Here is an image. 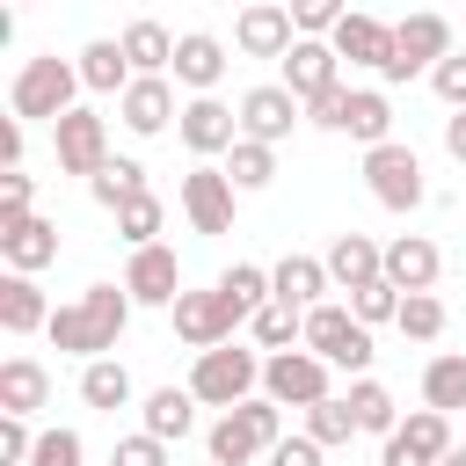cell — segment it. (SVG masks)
I'll return each instance as SVG.
<instances>
[{"label":"cell","instance_id":"f546056e","mask_svg":"<svg viewBox=\"0 0 466 466\" xmlns=\"http://www.w3.org/2000/svg\"><path fill=\"white\" fill-rule=\"evenodd\" d=\"M422 408H437V415L466 408V350H444L422 364Z\"/></svg>","mask_w":466,"mask_h":466},{"label":"cell","instance_id":"bcb514c9","mask_svg":"<svg viewBox=\"0 0 466 466\" xmlns=\"http://www.w3.org/2000/svg\"><path fill=\"white\" fill-rule=\"evenodd\" d=\"M109 466H167V444L160 437H116V451H109Z\"/></svg>","mask_w":466,"mask_h":466},{"label":"cell","instance_id":"ac0fdd59","mask_svg":"<svg viewBox=\"0 0 466 466\" xmlns=\"http://www.w3.org/2000/svg\"><path fill=\"white\" fill-rule=\"evenodd\" d=\"M277 66H284V87H291L299 102H313V95L342 87V58H335V44H328V36H299Z\"/></svg>","mask_w":466,"mask_h":466},{"label":"cell","instance_id":"7402d4cb","mask_svg":"<svg viewBox=\"0 0 466 466\" xmlns=\"http://www.w3.org/2000/svg\"><path fill=\"white\" fill-rule=\"evenodd\" d=\"M226 44L211 36V29H189V36H175V80L182 87H197V95H211L218 80H226Z\"/></svg>","mask_w":466,"mask_h":466},{"label":"cell","instance_id":"1f68e13d","mask_svg":"<svg viewBox=\"0 0 466 466\" xmlns=\"http://www.w3.org/2000/svg\"><path fill=\"white\" fill-rule=\"evenodd\" d=\"M342 400L357 408V430H364V437H393V430H400V408H393V393H386L379 379H350Z\"/></svg>","mask_w":466,"mask_h":466},{"label":"cell","instance_id":"9a60e30c","mask_svg":"<svg viewBox=\"0 0 466 466\" xmlns=\"http://www.w3.org/2000/svg\"><path fill=\"white\" fill-rule=\"evenodd\" d=\"M116 116H124V131H138V138H160L167 124H182V109H175V87H167V73H138L124 95H116Z\"/></svg>","mask_w":466,"mask_h":466},{"label":"cell","instance_id":"52a82bcc","mask_svg":"<svg viewBox=\"0 0 466 466\" xmlns=\"http://www.w3.org/2000/svg\"><path fill=\"white\" fill-rule=\"evenodd\" d=\"M444 58H451V22L422 7V15L393 22V58H386L379 80H415V73H437Z\"/></svg>","mask_w":466,"mask_h":466},{"label":"cell","instance_id":"f907efd6","mask_svg":"<svg viewBox=\"0 0 466 466\" xmlns=\"http://www.w3.org/2000/svg\"><path fill=\"white\" fill-rule=\"evenodd\" d=\"M0 167H22V116L0 124Z\"/></svg>","mask_w":466,"mask_h":466},{"label":"cell","instance_id":"4fadbf2b","mask_svg":"<svg viewBox=\"0 0 466 466\" xmlns=\"http://www.w3.org/2000/svg\"><path fill=\"white\" fill-rule=\"evenodd\" d=\"M175 131H182V146H189L197 160H211V153H233V146H240V109H226L218 95H189Z\"/></svg>","mask_w":466,"mask_h":466},{"label":"cell","instance_id":"3957f363","mask_svg":"<svg viewBox=\"0 0 466 466\" xmlns=\"http://www.w3.org/2000/svg\"><path fill=\"white\" fill-rule=\"evenodd\" d=\"M73 95H80V66H66L58 51H44V58H29V66L15 73L7 109H15L22 124H58L66 109H80Z\"/></svg>","mask_w":466,"mask_h":466},{"label":"cell","instance_id":"f6af8a7d","mask_svg":"<svg viewBox=\"0 0 466 466\" xmlns=\"http://www.w3.org/2000/svg\"><path fill=\"white\" fill-rule=\"evenodd\" d=\"M29 197H36V182H29L22 167H7V175H0V226L29 218Z\"/></svg>","mask_w":466,"mask_h":466},{"label":"cell","instance_id":"8992f818","mask_svg":"<svg viewBox=\"0 0 466 466\" xmlns=\"http://www.w3.org/2000/svg\"><path fill=\"white\" fill-rule=\"evenodd\" d=\"M262 393H269L277 408H313V400L335 393V364L313 357L306 342H299V350H269V357H262Z\"/></svg>","mask_w":466,"mask_h":466},{"label":"cell","instance_id":"5bb4252c","mask_svg":"<svg viewBox=\"0 0 466 466\" xmlns=\"http://www.w3.org/2000/svg\"><path fill=\"white\" fill-rule=\"evenodd\" d=\"M233 197H240V189L226 182V167H204V160H197V167L182 175V218H189L197 233H233Z\"/></svg>","mask_w":466,"mask_h":466},{"label":"cell","instance_id":"4316f807","mask_svg":"<svg viewBox=\"0 0 466 466\" xmlns=\"http://www.w3.org/2000/svg\"><path fill=\"white\" fill-rule=\"evenodd\" d=\"M0 328H7V335H36V328H51V306H44L36 277H22V269L0 277Z\"/></svg>","mask_w":466,"mask_h":466},{"label":"cell","instance_id":"7bdbcfd3","mask_svg":"<svg viewBox=\"0 0 466 466\" xmlns=\"http://www.w3.org/2000/svg\"><path fill=\"white\" fill-rule=\"evenodd\" d=\"M291 7V22H299V36H335V22L350 15L342 0H284Z\"/></svg>","mask_w":466,"mask_h":466},{"label":"cell","instance_id":"836d02e7","mask_svg":"<svg viewBox=\"0 0 466 466\" xmlns=\"http://www.w3.org/2000/svg\"><path fill=\"white\" fill-rule=\"evenodd\" d=\"M226 182H233V189H269V182H277V146L240 138V146L226 153Z\"/></svg>","mask_w":466,"mask_h":466},{"label":"cell","instance_id":"ffe728a7","mask_svg":"<svg viewBox=\"0 0 466 466\" xmlns=\"http://www.w3.org/2000/svg\"><path fill=\"white\" fill-rule=\"evenodd\" d=\"M320 262H328L335 291H357V284H379V277H386V248H379L371 233H335Z\"/></svg>","mask_w":466,"mask_h":466},{"label":"cell","instance_id":"4dcf8cb0","mask_svg":"<svg viewBox=\"0 0 466 466\" xmlns=\"http://www.w3.org/2000/svg\"><path fill=\"white\" fill-rule=\"evenodd\" d=\"M80 400H87V408H109V415L131 408V371H124L116 357H87V364H80Z\"/></svg>","mask_w":466,"mask_h":466},{"label":"cell","instance_id":"e0dca14e","mask_svg":"<svg viewBox=\"0 0 466 466\" xmlns=\"http://www.w3.org/2000/svg\"><path fill=\"white\" fill-rule=\"evenodd\" d=\"M233 44H240V58H284V51L299 44V22H291V7H277V0H255V7H240V22H233Z\"/></svg>","mask_w":466,"mask_h":466},{"label":"cell","instance_id":"ba28073f","mask_svg":"<svg viewBox=\"0 0 466 466\" xmlns=\"http://www.w3.org/2000/svg\"><path fill=\"white\" fill-rule=\"evenodd\" d=\"M364 189L386 204V211H415L430 189H422V160H415V146H400V138H386V146H364Z\"/></svg>","mask_w":466,"mask_h":466},{"label":"cell","instance_id":"7dc6e473","mask_svg":"<svg viewBox=\"0 0 466 466\" xmlns=\"http://www.w3.org/2000/svg\"><path fill=\"white\" fill-rule=\"evenodd\" d=\"M430 87H437V95H444L451 109H466V51H451V58H444V66L430 73Z\"/></svg>","mask_w":466,"mask_h":466},{"label":"cell","instance_id":"f35d334b","mask_svg":"<svg viewBox=\"0 0 466 466\" xmlns=\"http://www.w3.org/2000/svg\"><path fill=\"white\" fill-rule=\"evenodd\" d=\"M393 328H400L408 342H437V335H444V299H437V291H408Z\"/></svg>","mask_w":466,"mask_h":466},{"label":"cell","instance_id":"603a6c76","mask_svg":"<svg viewBox=\"0 0 466 466\" xmlns=\"http://www.w3.org/2000/svg\"><path fill=\"white\" fill-rule=\"evenodd\" d=\"M197 393L189 386H160V393H146V408H138V430L146 437H160V444H182L189 430H197Z\"/></svg>","mask_w":466,"mask_h":466},{"label":"cell","instance_id":"9c48e42d","mask_svg":"<svg viewBox=\"0 0 466 466\" xmlns=\"http://www.w3.org/2000/svg\"><path fill=\"white\" fill-rule=\"evenodd\" d=\"M51 153H58V175H102L116 153H109V124L95 116V109H66L58 124H51Z\"/></svg>","mask_w":466,"mask_h":466},{"label":"cell","instance_id":"2e32d148","mask_svg":"<svg viewBox=\"0 0 466 466\" xmlns=\"http://www.w3.org/2000/svg\"><path fill=\"white\" fill-rule=\"evenodd\" d=\"M124 291H131V306H175L182 299V262H175V248H131V262H124Z\"/></svg>","mask_w":466,"mask_h":466},{"label":"cell","instance_id":"ab89813d","mask_svg":"<svg viewBox=\"0 0 466 466\" xmlns=\"http://www.w3.org/2000/svg\"><path fill=\"white\" fill-rule=\"evenodd\" d=\"M218 291H226V299H233V306L255 320V313L269 306V269H255V262H233V269L218 277Z\"/></svg>","mask_w":466,"mask_h":466},{"label":"cell","instance_id":"d4e9b609","mask_svg":"<svg viewBox=\"0 0 466 466\" xmlns=\"http://www.w3.org/2000/svg\"><path fill=\"white\" fill-rule=\"evenodd\" d=\"M437 269H444L437 240H422V233L386 240V284H400V291H430V284H437Z\"/></svg>","mask_w":466,"mask_h":466},{"label":"cell","instance_id":"d6986e66","mask_svg":"<svg viewBox=\"0 0 466 466\" xmlns=\"http://www.w3.org/2000/svg\"><path fill=\"white\" fill-rule=\"evenodd\" d=\"M335 58H350V66H371V73H386V58H393V22H379V15H342L335 22Z\"/></svg>","mask_w":466,"mask_h":466},{"label":"cell","instance_id":"8fae6325","mask_svg":"<svg viewBox=\"0 0 466 466\" xmlns=\"http://www.w3.org/2000/svg\"><path fill=\"white\" fill-rule=\"evenodd\" d=\"M444 451H451V415H437V408H408L400 430L386 437L379 466H437Z\"/></svg>","mask_w":466,"mask_h":466},{"label":"cell","instance_id":"60d3db41","mask_svg":"<svg viewBox=\"0 0 466 466\" xmlns=\"http://www.w3.org/2000/svg\"><path fill=\"white\" fill-rule=\"evenodd\" d=\"M400 299H408V291L379 277V284H357V291H350V313H357L364 328H379V320H400Z\"/></svg>","mask_w":466,"mask_h":466},{"label":"cell","instance_id":"f5cc1de1","mask_svg":"<svg viewBox=\"0 0 466 466\" xmlns=\"http://www.w3.org/2000/svg\"><path fill=\"white\" fill-rule=\"evenodd\" d=\"M437 466H466V444H451V451H444V459H437Z\"/></svg>","mask_w":466,"mask_h":466},{"label":"cell","instance_id":"816d5d0a","mask_svg":"<svg viewBox=\"0 0 466 466\" xmlns=\"http://www.w3.org/2000/svg\"><path fill=\"white\" fill-rule=\"evenodd\" d=\"M444 153L466 167V109H451V116H444Z\"/></svg>","mask_w":466,"mask_h":466},{"label":"cell","instance_id":"8d00e7d4","mask_svg":"<svg viewBox=\"0 0 466 466\" xmlns=\"http://www.w3.org/2000/svg\"><path fill=\"white\" fill-rule=\"evenodd\" d=\"M87 189H95V204H102V211H124L131 197H146V167H138V160H109Z\"/></svg>","mask_w":466,"mask_h":466},{"label":"cell","instance_id":"e575fe53","mask_svg":"<svg viewBox=\"0 0 466 466\" xmlns=\"http://www.w3.org/2000/svg\"><path fill=\"white\" fill-rule=\"evenodd\" d=\"M248 335H255V350H291V342H306V313L284 306V299H269V306L248 320Z\"/></svg>","mask_w":466,"mask_h":466},{"label":"cell","instance_id":"6da1fadb","mask_svg":"<svg viewBox=\"0 0 466 466\" xmlns=\"http://www.w3.org/2000/svg\"><path fill=\"white\" fill-rule=\"evenodd\" d=\"M124 320H131V291L124 284H87L73 306H58L51 313V350H66V357H109L116 350V335H124Z\"/></svg>","mask_w":466,"mask_h":466},{"label":"cell","instance_id":"277c9868","mask_svg":"<svg viewBox=\"0 0 466 466\" xmlns=\"http://www.w3.org/2000/svg\"><path fill=\"white\" fill-rule=\"evenodd\" d=\"M255 386H262V357L255 350H240V342H218V350H197V364H189V393L204 400V408H240V400H255Z\"/></svg>","mask_w":466,"mask_h":466},{"label":"cell","instance_id":"484cf974","mask_svg":"<svg viewBox=\"0 0 466 466\" xmlns=\"http://www.w3.org/2000/svg\"><path fill=\"white\" fill-rule=\"evenodd\" d=\"M320 291H335V277H328V262L320 255H284L277 269H269V299H284V306H320Z\"/></svg>","mask_w":466,"mask_h":466},{"label":"cell","instance_id":"44dd1931","mask_svg":"<svg viewBox=\"0 0 466 466\" xmlns=\"http://www.w3.org/2000/svg\"><path fill=\"white\" fill-rule=\"evenodd\" d=\"M0 262L7 269H22V277H36L44 262H58V226L51 218H15V226H0Z\"/></svg>","mask_w":466,"mask_h":466},{"label":"cell","instance_id":"ee69618b","mask_svg":"<svg viewBox=\"0 0 466 466\" xmlns=\"http://www.w3.org/2000/svg\"><path fill=\"white\" fill-rule=\"evenodd\" d=\"M29 451H36L29 415H0V466H29Z\"/></svg>","mask_w":466,"mask_h":466},{"label":"cell","instance_id":"5b68a950","mask_svg":"<svg viewBox=\"0 0 466 466\" xmlns=\"http://www.w3.org/2000/svg\"><path fill=\"white\" fill-rule=\"evenodd\" d=\"M306 350H313V357H328V364H335V371H350V379H364V371H371V357H379V350H371V328H364L350 306H328V299H320V306H306Z\"/></svg>","mask_w":466,"mask_h":466},{"label":"cell","instance_id":"cb8c5ba5","mask_svg":"<svg viewBox=\"0 0 466 466\" xmlns=\"http://www.w3.org/2000/svg\"><path fill=\"white\" fill-rule=\"evenodd\" d=\"M80 87L87 95H124L138 73H131V58H124V36H95V44H80Z\"/></svg>","mask_w":466,"mask_h":466},{"label":"cell","instance_id":"7c38bea8","mask_svg":"<svg viewBox=\"0 0 466 466\" xmlns=\"http://www.w3.org/2000/svg\"><path fill=\"white\" fill-rule=\"evenodd\" d=\"M299 116H306V102H299V95H291L284 80H269V87H248V95H240V138L284 146Z\"/></svg>","mask_w":466,"mask_h":466},{"label":"cell","instance_id":"74e56055","mask_svg":"<svg viewBox=\"0 0 466 466\" xmlns=\"http://www.w3.org/2000/svg\"><path fill=\"white\" fill-rule=\"evenodd\" d=\"M160 226H167V204H160L153 189H146V197H131V204L116 211V233H124L131 248H153V240H160Z\"/></svg>","mask_w":466,"mask_h":466},{"label":"cell","instance_id":"c3c4849f","mask_svg":"<svg viewBox=\"0 0 466 466\" xmlns=\"http://www.w3.org/2000/svg\"><path fill=\"white\" fill-rule=\"evenodd\" d=\"M342 109H350V87H328V95H313V102H306V124L342 131Z\"/></svg>","mask_w":466,"mask_h":466},{"label":"cell","instance_id":"30bf717a","mask_svg":"<svg viewBox=\"0 0 466 466\" xmlns=\"http://www.w3.org/2000/svg\"><path fill=\"white\" fill-rule=\"evenodd\" d=\"M167 313H175V335H182L189 350H218V342H233V328H248V313H240L218 284H211V291H182Z\"/></svg>","mask_w":466,"mask_h":466},{"label":"cell","instance_id":"b9f144b4","mask_svg":"<svg viewBox=\"0 0 466 466\" xmlns=\"http://www.w3.org/2000/svg\"><path fill=\"white\" fill-rule=\"evenodd\" d=\"M80 459H87L80 430H36V451H29V466H80Z\"/></svg>","mask_w":466,"mask_h":466},{"label":"cell","instance_id":"83f0119b","mask_svg":"<svg viewBox=\"0 0 466 466\" xmlns=\"http://www.w3.org/2000/svg\"><path fill=\"white\" fill-rule=\"evenodd\" d=\"M51 400V371L36 357H7L0 364V415H36Z\"/></svg>","mask_w":466,"mask_h":466},{"label":"cell","instance_id":"681fc988","mask_svg":"<svg viewBox=\"0 0 466 466\" xmlns=\"http://www.w3.org/2000/svg\"><path fill=\"white\" fill-rule=\"evenodd\" d=\"M269 466H320V444L299 430V437H277L269 444Z\"/></svg>","mask_w":466,"mask_h":466},{"label":"cell","instance_id":"f1b7e54d","mask_svg":"<svg viewBox=\"0 0 466 466\" xmlns=\"http://www.w3.org/2000/svg\"><path fill=\"white\" fill-rule=\"evenodd\" d=\"M342 138H357V146H386V138H393V102H386L379 87H350Z\"/></svg>","mask_w":466,"mask_h":466},{"label":"cell","instance_id":"7a4b0ae2","mask_svg":"<svg viewBox=\"0 0 466 466\" xmlns=\"http://www.w3.org/2000/svg\"><path fill=\"white\" fill-rule=\"evenodd\" d=\"M277 437H284V408H277L269 393H255V400L226 408V415L204 430V451H211V466H255V459H269Z\"/></svg>","mask_w":466,"mask_h":466},{"label":"cell","instance_id":"d590c367","mask_svg":"<svg viewBox=\"0 0 466 466\" xmlns=\"http://www.w3.org/2000/svg\"><path fill=\"white\" fill-rule=\"evenodd\" d=\"M306 437H313L320 451H335V444H350V437H357V408H350L342 393H328V400H313V408H306Z\"/></svg>","mask_w":466,"mask_h":466},{"label":"cell","instance_id":"d6a6232c","mask_svg":"<svg viewBox=\"0 0 466 466\" xmlns=\"http://www.w3.org/2000/svg\"><path fill=\"white\" fill-rule=\"evenodd\" d=\"M124 58H131V73H175V36L160 22H131L124 29Z\"/></svg>","mask_w":466,"mask_h":466}]
</instances>
